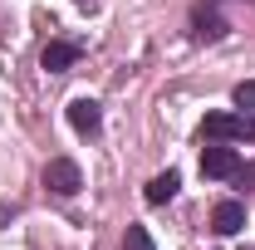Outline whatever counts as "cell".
Here are the masks:
<instances>
[{"instance_id": "cell-7", "label": "cell", "mask_w": 255, "mask_h": 250, "mask_svg": "<svg viewBox=\"0 0 255 250\" xmlns=\"http://www.w3.org/2000/svg\"><path fill=\"white\" fill-rule=\"evenodd\" d=\"M241 226H246V201H241V196L216 201V211H211V231H216V236H241Z\"/></svg>"}, {"instance_id": "cell-13", "label": "cell", "mask_w": 255, "mask_h": 250, "mask_svg": "<svg viewBox=\"0 0 255 250\" xmlns=\"http://www.w3.org/2000/svg\"><path fill=\"white\" fill-rule=\"evenodd\" d=\"M74 5H79L84 15H94V10H98V5H103V0H74Z\"/></svg>"}, {"instance_id": "cell-1", "label": "cell", "mask_w": 255, "mask_h": 250, "mask_svg": "<svg viewBox=\"0 0 255 250\" xmlns=\"http://www.w3.org/2000/svg\"><path fill=\"white\" fill-rule=\"evenodd\" d=\"M201 137L206 142H255V113H206L201 118Z\"/></svg>"}, {"instance_id": "cell-10", "label": "cell", "mask_w": 255, "mask_h": 250, "mask_svg": "<svg viewBox=\"0 0 255 250\" xmlns=\"http://www.w3.org/2000/svg\"><path fill=\"white\" fill-rule=\"evenodd\" d=\"M231 103H236L241 113H255V79H246V84H236V89H231Z\"/></svg>"}, {"instance_id": "cell-2", "label": "cell", "mask_w": 255, "mask_h": 250, "mask_svg": "<svg viewBox=\"0 0 255 250\" xmlns=\"http://www.w3.org/2000/svg\"><path fill=\"white\" fill-rule=\"evenodd\" d=\"M39 182H44L49 196L69 201V196H79V191H84V167H79L74 157H49V162H44V172H39Z\"/></svg>"}, {"instance_id": "cell-5", "label": "cell", "mask_w": 255, "mask_h": 250, "mask_svg": "<svg viewBox=\"0 0 255 250\" xmlns=\"http://www.w3.org/2000/svg\"><path fill=\"white\" fill-rule=\"evenodd\" d=\"M79 54H84L79 39H49V44L39 49V69H44V74H69V69L79 64Z\"/></svg>"}, {"instance_id": "cell-4", "label": "cell", "mask_w": 255, "mask_h": 250, "mask_svg": "<svg viewBox=\"0 0 255 250\" xmlns=\"http://www.w3.org/2000/svg\"><path fill=\"white\" fill-rule=\"evenodd\" d=\"M241 162H246V157L236 152L231 142H211V147H201V177H206V182H231Z\"/></svg>"}, {"instance_id": "cell-6", "label": "cell", "mask_w": 255, "mask_h": 250, "mask_svg": "<svg viewBox=\"0 0 255 250\" xmlns=\"http://www.w3.org/2000/svg\"><path fill=\"white\" fill-rule=\"evenodd\" d=\"M69 127L79 137H98L103 132V108L98 98H69Z\"/></svg>"}, {"instance_id": "cell-3", "label": "cell", "mask_w": 255, "mask_h": 250, "mask_svg": "<svg viewBox=\"0 0 255 250\" xmlns=\"http://www.w3.org/2000/svg\"><path fill=\"white\" fill-rule=\"evenodd\" d=\"M187 34H191V44H221L226 34H231V20H226V10H196L191 5Z\"/></svg>"}, {"instance_id": "cell-8", "label": "cell", "mask_w": 255, "mask_h": 250, "mask_svg": "<svg viewBox=\"0 0 255 250\" xmlns=\"http://www.w3.org/2000/svg\"><path fill=\"white\" fill-rule=\"evenodd\" d=\"M177 191H182V172H172V167H167V172H157V177L147 182V191H142V196H147V206H167Z\"/></svg>"}, {"instance_id": "cell-9", "label": "cell", "mask_w": 255, "mask_h": 250, "mask_svg": "<svg viewBox=\"0 0 255 250\" xmlns=\"http://www.w3.org/2000/svg\"><path fill=\"white\" fill-rule=\"evenodd\" d=\"M123 250H157V246H152L147 226H128V231H123Z\"/></svg>"}, {"instance_id": "cell-11", "label": "cell", "mask_w": 255, "mask_h": 250, "mask_svg": "<svg viewBox=\"0 0 255 250\" xmlns=\"http://www.w3.org/2000/svg\"><path fill=\"white\" fill-rule=\"evenodd\" d=\"M231 182H236V191H255V162H241Z\"/></svg>"}, {"instance_id": "cell-14", "label": "cell", "mask_w": 255, "mask_h": 250, "mask_svg": "<svg viewBox=\"0 0 255 250\" xmlns=\"http://www.w3.org/2000/svg\"><path fill=\"white\" fill-rule=\"evenodd\" d=\"M246 250H255V246H246Z\"/></svg>"}, {"instance_id": "cell-12", "label": "cell", "mask_w": 255, "mask_h": 250, "mask_svg": "<svg viewBox=\"0 0 255 250\" xmlns=\"http://www.w3.org/2000/svg\"><path fill=\"white\" fill-rule=\"evenodd\" d=\"M191 5H196V10H226L231 0H191ZM241 5H255V0H241Z\"/></svg>"}]
</instances>
